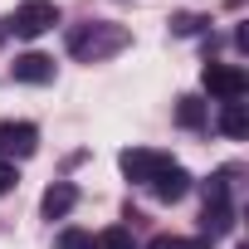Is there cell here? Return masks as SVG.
Instances as JSON below:
<instances>
[{"label": "cell", "mask_w": 249, "mask_h": 249, "mask_svg": "<svg viewBox=\"0 0 249 249\" xmlns=\"http://www.w3.org/2000/svg\"><path fill=\"white\" fill-rule=\"evenodd\" d=\"M200 83H205V93H210V98H220V103H239V98H244V88H249V78H244V69H239V64H205Z\"/></svg>", "instance_id": "5b68a950"}, {"label": "cell", "mask_w": 249, "mask_h": 249, "mask_svg": "<svg viewBox=\"0 0 249 249\" xmlns=\"http://www.w3.org/2000/svg\"><path fill=\"white\" fill-rule=\"evenodd\" d=\"M176 122H181V127H205V107H200V98H181V103H176Z\"/></svg>", "instance_id": "8fae6325"}, {"label": "cell", "mask_w": 249, "mask_h": 249, "mask_svg": "<svg viewBox=\"0 0 249 249\" xmlns=\"http://www.w3.org/2000/svg\"><path fill=\"white\" fill-rule=\"evenodd\" d=\"M230 225H234V210H230V171H220V176L205 181V234L215 239Z\"/></svg>", "instance_id": "3957f363"}, {"label": "cell", "mask_w": 249, "mask_h": 249, "mask_svg": "<svg viewBox=\"0 0 249 249\" xmlns=\"http://www.w3.org/2000/svg\"><path fill=\"white\" fill-rule=\"evenodd\" d=\"M220 132H225V137H244V132H249L244 103H220Z\"/></svg>", "instance_id": "30bf717a"}, {"label": "cell", "mask_w": 249, "mask_h": 249, "mask_svg": "<svg viewBox=\"0 0 249 249\" xmlns=\"http://www.w3.org/2000/svg\"><path fill=\"white\" fill-rule=\"evenodd\" d=\"M10 73H15L20 83H54V59H49V54H20V59L10 64Z\"/></svg>", "instance_id": "52a82bcc"}, {"label": "cell", "mask_w": 249, "mask_h": 249, "mask_svg": "<svg viewBox=\"0 0 249 249\" xmlns=\"http://www.w3.org/2000/svg\"><path fill=\"white\" fill-rule=\"evenodd\" d=\"M73 200H78V191H73L69 181H54V186L44 191V200H39V210H44L49 220H64V215L73 210Z\"/></svg>", "instance_id": "9c48e42d"}, {"label": "cell", "mask_w": 249, "mask_h": 249, "mask_svg": "<svg viewBox=\"0 0 249 249\" xmlns=\"http://www.w3.org/2000/svg\"><path fill=\"white\" fill-rule=\"evenodd\" d=\"M127 44H132L127 25H112V20H98V25H83V30L69 35V54L83 59V64H103V59L122 54Z\"/></svg>", "instance_id": "6da1fadb"}, {"label": "cell", "mask_w": 249, "mask_h": 249, "mask_svg": "<svg viewBox=\"0 0 249 249\" xmlns=\"http://www.w3.org/2000/svg\"><path fill=\"white\" fill-rule=\"evenodd\" d=\"M186 191H191V171H186V166H166V171L152 181V196H157V200H166V205H171V200H181Z\"/></svg>", "instance_id": "ba28073f"}, {"label": "cell", "mask_w": 249, "mask_h": 249, "mask_svg": "<svg viewBox=\"0 0 249 249\" xmlns=\"http://www.w3.org/2000/svg\"><path fill=\"white\" fill-rule=\"evenodd\" d=\"M117 166H122V176H127L132 186H152L166 166H176L166 152H157V147H127V152H122L117 157Z\"/></svg>", "instance_id": "7a4b0ae2"}, {"label": "cell", "mask_w": 249, "mask_h": 249, "mask_svg": "<svg viewBox=\"0 0 249 249\" xmlns=\"http://www.w3.org/2000/svg\"><path fill=\"white\" fill-rule=\"evenodd\" d=\"M147 249H196V244H191V239H181V234H157Z\"/></svg>", "instance_id": "5bb4252c"}, {"label": "cell", "mask_w": 249, "mask_h": 249, "mask_svg": "<svg viewBox=\"0 0 249 249\" xmlns=\"http://www.w3.org/2000/svg\"><path fill=\"white\" fill-rule=\"evenodd\" d=\"M59 249H93L88 230H59Z\"/></svg>", "instance_id": "4fadbf2b"}, {"label": "cell", "mask_w": 249, "mask_h": 249, "mask_svg": "<svg viewBox=\"0 0 249 249\" xmlns=\"http://www.w3.org/2000/svg\"><path fill=\"white\" fill-rule=\"evenodd\" d=\"M59 25V5L54 0H25V5L10 15V30L20 35V39H39V35H49Z\"/></svg>", "instance_id": "277c9868"}, {"label": "cell", "mask_w": 249, "mask_h": 249, "mask_svg": "<svg viewBox=\"0 0 249 249\" xmlns=\"http://www.w3.org/2000/svg\"><path fill=\"white\" fill-rule=\"evenodd\" d=\"M35 147H39V127L35 122H5L0 127V161H25V157H35Z\"/></svg>", "instance_id": "8992f818"}, {"label": "cell", "mask_w": 249, "mask_h": 249, "mask_svg": "<svg viewBox=\"0 0 249 249\" xmlns=\"http://www.w3.org/2000/svg\"><path fill=\"white\" fill-rule=\"evenodd\" d=\"M93 249H137V244H132V234L122 230V225H112V230H103V234L93 239Z\"/></svg>", "instance_id": "7c38bea8"}, {"label": "cell", "mask_w": 249, "mask_h": 249, "mask_svg": "<svg viewBox=\"0 0 249 249\" xmlns=\"http://www.w3.org/2000/svg\"><path fill=\"white\" fill-rule=\"evenodd\" d=\"M15 191V161H0V196Z\"/></svg>", "instance_id": "2e32d148"}, {"label": "cell", "mask_w": 249, "mask_h": 249, "mask_svg": "<svg viewBox=\"0 0 249 249\" xmlns=\"http://www.w3.org/2000/svg\"><path fill=\"white\" fill-rule=\"evenodd\" d=\"M200 25H205V20H196V15H176V20H171V30H176V35H196Z\"/></svg>", "instance_id": "9a60e30c"}]
</instances>
